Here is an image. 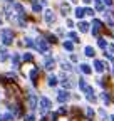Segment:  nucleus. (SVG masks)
I'll use <instances>...</instances> for the list:
<instances>
[{"label": "nucleus", "instance_id": "f257e3e1", "mask_svg": "<svg viewBox=\"0 0 114 121\" xmlns=\"http://www.w3.org/2000/svg\"><path fill=\"white\" fill-rule=\"evenodd\" d=\"M50 108H52V101L47 98V96H42V98H39V109H40V113L42 114H47L49 111H50Z\"/></svg>", "mask_w": 114, "mask_h": 121}, {"label": "nucleus", "instance_id": "f03ea898", "mask_svg": "<svg viewBox=\"0 0 114 121\" xmlns=\"http://www.w3.org/2000/svg\"><path fill=\"white\" fill-rule=\"evenodd\" d=\"M0 39H2L4 45H10L13 42V32H12V29H2L0 30Z\"/></svg>", "mask_w": 114, "mask_h": 121}, {"label": "nucleus", "instance_id": "7ed1b4c3", "mask_svg": "<svg viewBox=\"0 0 114 121\" xmlns=\"http://www.w3.org/2000/svg\"><path fill=\"white\" fill-rule=\"evenodd\" d=\"M47 49H49V44L45 39H42V37L35 39V51H39L42 54H47Z\"/></svg>", "mask_w": 114, "mask_h": 121}, {"label": "nucleus", "instance_id": "20e7f679", "mask_svg": "<svg viewBox=\"0 0 114 121\" xmlns=\"http://www.w3.org/2000/svg\"><path fill=\"white\" fill-rule=\"evenodd\" d=\"M70 101V93L65 89H59L57 91V103H61V104H65Z\"/></svg>", "mask_w": 114, "mask_h": 121}, {"label": "nucleus", "instance_id": "39448f33", "mask_svg": "<svg viewBox=\"0 0 114 121\" xmlns=\"http://www.w3.org/2000/svg\"><path fill=\"white\" fill-rule=\"evenodd\" d=\"M44 67L47 69V71H54L55 69V59L47 52V56L44 57Z\"/></svg>", "mask_w": 114, "mask_h": 121}, {"label": "nucleus", "instance_id": "423d86ee", "mask_svg": "<svg viewBox=\"0 0 114 121\" xmlns=\"http://www.w3.org/2000/svg\"><path fill=\"white\" fill-rule=\"evenodd\" d=\"M55 19H57V15L52 12V10H45L44 12V22L47 24V25H52V24H55Z\"/></svg>", "mask_w": 114, "mask_h": 121}, {"label": "nucleus", "instance_id": "0eeeda50", "mask_svg": "<svg viewBox=\"0 0 114 121\" xmlns=\"http://www.w3.org/2000/svg\"><path fill=\"white\" fill-rule=\"evenodd\" d=\"M84 96H86V99H87L89 103H96V101H97V96H96V91H94V89H92L91 86H89L87 89L84 91Z\"/></svg>", "mask_w": 114, "mask_h": 121}, {"label": "nucleus", "instance_id": "6e6552de", "mask_svg": "<svg viewBox=\"0 0 114 121\" xmlns=\"http://www.w3.org/2000/svg\"><path fill=\"white\" fill-rule=\"evenodd\" d=\"M28 108H30V111H34V109H37L39 108V98L32 93V94H28Z\"/></svg>", "mask_w": 114, "mask_h": 121}, {"label": "nucleus", "instance_id": "1a4fd4ad", "mask_svg": "<svg viewBox=\"0 0 114 121\" xmlns=\"http://www.w3.org/2000/svg\"><path fill=\"white\" fill-rule=\"evenodd\" d=\"M61 86H62V89L70 91V89L76 86V81H72L70 78H64V79H61Z\"/></svg>", "mask_w": 114, "mask_h": 121}, {"label": "nucleus", "instance_id": "9d476101", "mask_svg": "<svg viewBox=\"0 0 114 121\" xmlns=\"http://www.w3.org/2000/svg\"><path fill=\"white\" fill-rule=\"evenodd\" d=\"M106 67H107V64L104 62V60H99V59H96V60H94V71H96V72L102 74V72L106 71Z\"/></svg>", "mask_w": 114, "mask_h": 121}, {"label": "nucleus", "instance_id": "9b49d317", "mask_svg": "<svg viewBox=\"0 0 114 121\" xmlns=\"http://www.w3.org/2000/svg\"><path fill=\"white\" fill-rule=\"evenodd\" d=\"M91 27H92V35H97V32L102 29V20L94 19V20H92V24H91Z\"/></svg>", "mask_w": 114, "mask_h": 121}, {"label": "nucleus", "instance_id": "f8f14e48", "mask_svg": "<svg viewBox=\"0 0 114 121\" xmlns=\"http://www.w3.org/2000/svg\"><path fill=\"white\" fill-rule=\"evenodd\" d=\"M12 9L17 12V17H25V10H24V5H22V4L15 2V4L12 5Z\"/></svg>", "mask_w": 114, "mask_h": 121}, {"label": "nucleus", "instance_id": "ddd939ff", "mask_svg": "<svg viewBox=\"0 0 114 121\" xmlns=\"http://www.w3.org/2000/svg\"><path fill=\"white\" fill-rule=\"evenodd\" d=\"M59 10H61V15L67 17V15L70 13V5H69L67 2H64V4H61V5H59Z\"/></svg>", "mask_w": 114, "mask_h": 121}, {"label": "nucleus", "instance_id": "4468645a", "mask_svg": "<svg viewBox=\"0 0 114 121\" xmlns=\"http://www.w3.org/2000/svg\"><path fill=\"white\" fill-rule=\"evenodd\" d=\"M61 81H59V78L57 76H54V74H49V78H47V84L50 86V87H55L57 84H59Z\"/></svg>", "mask_w": 114, "mask_h": 121}, {"label": "nucleus", "instance_id": "2eb2a0df", "mask_svg": "<svg viewBox=\"0 0 114 121\" xmlns=\"http://www.w3.org/2000/svg\"><path fill=\"white\" fill-rule=\"evenodd\" d=\"M84 114H86V118H87L89 121H92V119H94V116H96V113H94V109L91 108V106H86Z\"/></svg>", "mask_w": 114, "mask_h": 121}, {"label": "nucleus", "instance_id": "dca6fc26", "mask_svg": "<svg viewBox=\"0 0 114 121\" xmlns=\"http://www.w3.org/2000/svg\"><path fill=\"white\" fill-rule=\"evenodd\" d=\"M77 27H79V32H82V34H84V32H89V27H91V24L82 20V22H79V25H77Z\"/></svg>", "mask_w": 114, "mask_h": 121}, {"label": "nucleus", "instance_id": "f3484780", "mask_svg": "<svg viewBox=\"0 0 114 121\" xmlns=\"http://www.w3.org/2000/svg\"><path fill=\"white\" fill-rule=\"evenodd\" d=\"M84 56H86V57H94V56H96L94 47H91V45H86V47H84Z\"/></svg>", "mask_w": 114, "mask_h": 121}, {"label": "nucleus", "instance_id": "a211bd4d", "mask_svg": "<svg viewBox=\"0 0 114 121\" xmlns=\"http://www.w3.org/2000/svg\"><path fill=\"white\" fill-rule=\"evenodd\" d=\"M8 60V51L5 47H0V62H5Z\"/></svg>", "mask_w": 114, "mask_h": 121}, {"label": "nucleus", "instance_id": "6ab92c4d", "mask_svg": "<svg viewBox=\"0 0 114 121\" xmlns=\"http://www.w3.org/2000/svg\"><path fill=\"white\" fill-rule=\"evenodd\" d=\"M67 37H69L70 40H72L74 44H77V42H81V39H79V34H77V32H74V30H70V32L67 34Z\"/></svg>", "mask_w": 114, "mask_h": 121}, {"label": "nucleus", "instance_id": "aec40b11", "mask_svg": "<svg viewBox=\"0 0 114 121\" xmlns=\"http://www.w3.org/2000/svg\"><path fill=\"white\" fill-rule=\"evenodd\" d=\"M61 69L64 72H70V71H74V66L70 64V62H61Z\"/></svg>", "mask_w": 114, "mask_h": 121}, {"label": "nucleus", "instance_id": "412c9836", "mask_svg": "<svg viewBox=\"0 0 114 121\" xmlns=\"http://www.w3.org/2000/svg\"><path fill=\"white\" fill-rule=\"evenodd\" d=\"M79 67H81V72H82V74H86V76H89V74L92 72V69H91V66H89V64H81Z\"/></svg>", "mask_w": 114, "mask_h": 121}, {"label": "nucleus", "instance_id": "4be33fe9", "mask_svg": "<svg viewBox=\"0 0 114 121\" xmlns=\"http://www.w3.org/2000/svg\"><path fill=\"white\" fill-rule=\"evenodd\" d=\"M62 45H64V49L69 51V52H72V51H74V42H72V40H64Z\"/></svg>", "mask_w": 114, "mask_h": 121}, {"label": "nucleus", "instance_id": "5701e85b", "mask_svg": "<svg viewBox=\"0 0 114 121\" xmlns=\"http://www.w3.org/2000/svg\"><path fill=\"white\" fill-rule=\"evenodd\" d=\"M77 84H79V87H81V91H82V93H84V91H86V89H87V87H89V84H87V81H86L84 78H81V79L77 81Z\"/></svg>", "mask_w": 114, "mask_h": 121}, {"label": "nucleus", "instance_id": "b1692460", "mask_svg": "<svg viewBox=\"0 0 114 121\" xmlns=\"http://www.w3.org/2000/svg\"><path fill=\"white\" fill-rule=\"evenodd\" d=\"M74 15H76V19H84L86 12H84V9H82V7H77V9L74 10Z\"/></svg>", "mask_w": 114, "mask_h": 121}, {"label": "nucleus", "instance_id": "393cba45", "mask_svg": "<svg viewBox=\"0 0 114 121\" xmlns=\"http://www.w3.org/2000/svg\"><path fill=\"white\" fill-rule=\"evenodd\" d=\"M97 45H99L101 49H107L109 44H107V40H106L104 37H99V39H97Z\"/></svg>", "mask_w": 114, "mask_h": 121}, {"label": "nucleus", "instance_id": "a878e982", "mask_svg": "<svg viewBox=\"0 0 114 121\" xmlns=\"http://www.w3.org/2000/svg\"><path fill=\"white\" fill-rule=\"evenodd\" d=\"M99 96H101V99H102V103H104V104H111V98H109V93H106V91H104V93H101Z\"/></svg>", "mask_w": 114, "mask_h": 121}, {"label": "nucleus", "instance_id": "bb28decb", "mask_svg": "<svg viewBox=\"0 0 114 121\" xmlns=\"http://www.w3.org/2000/svg\"><path fill=\"white\" fill-rule=\"evenodd\" d=\"M12 64H13V67H19V64H20V54H13L12 56Z\"/></svg>", "mask_w": 114, "mask_h": 121}, {"label": "nucleus", "instance_id": "cd10ccee", "mask_svg": "<svg viewBox=\"0 0 114 121\" xmlns=\"http://www.w3.org/2000/svg\"><path fill=\"white\" fill-rule=\"evenodd\" d=\"M94 5H96V10H104V2L102 0H94Z\"/></svg>", "mask_w": 114, "mask_h": 121}, {"label": "nucleus", "instance_id": "c85d7f7f", "mask_svg": "<svg viewBox=\"0 0 114 121\" xmlns=\"http://www.w3.org/2000/svg\"><path fill=\"white\" fill-rule=\"evenodd\" d=\"M37 74H39V67H34V69L30 71V81H32V82H35V79H37Z\"/></svg>", "mask_w": 114, "mask_h": 121}, {"label": "nucleus", "instance_id": "c756f323", "mask_svg": "<svg viewBox=\"0 0 114 121\" xmlns=\"http://www.w3.org/2000/svg\"><path fill=\"white\" fill-rule=\"evenodd\" d=\"M84 12H86V15H87V17H94V15H96V10H94V9H91V7L84 9Z\"/></svg>", "mask_w": 114, "mask_h": 121}, {"label": "nucleus", "instance_id": "7c9ffc66", "mask_svg": "<svg viewBox=\"0 0 114 121\" xmlns=\"http://www.w3.org/2000/svg\"><path fill=\"white\" fill-rule=\"evenodd\" d=\"M4 121H15V114L5 113V114H4Z\"/></svg>", "mask_w": 114, "mask_h": 121}, {"label": "nucleus", "instance_id": "2f4dec72", "mask_svg": "<svg viewBox=\"0 0 114 121\" xmlns=\"http://www.w3.org/2000/svg\"><path fill=\"white\" fill-rule=\"evenodd\" d=\"M22 59H24V60H25V62H30V60H32V59H34V56H32V54H30V52H25V54H24V56H22Z\"/></svg>", "mask_w": 114, "mask_h": 121}, {"label": "nucleus", "instance_id": "473e14b6", "mask_svg": "<svg viewBox=\"0 0 114 121\" xmlns=\"http://www.w3.org/2000/svg\"><path fill=\"white\" fill-rule=\"evenodd\" d=\"M32 10L39 13V12H42V5H40V4H37V2H34V4H32Z\"/></svg>", "mask_w": 114, "mask_h": 121}, {"label": "nucleus", "instance_id": "72a5a7b5", "mask_svg": "<svg viewBox=\"0 0 114 121\" xmlns=\"http://www.w3.org/2000/svg\"><path fill=\"white\" fill-rule=\"evenodd\" d=\"M65 113H67V106H64V104H62L61 108L57 109V114H65Z\"/></svg>", "mask_w": 114, "mask_h": 121}, {"label": "nucleus", "instance_id": "f704fd0d", "mask_svg": "<svg viewBox=\"0 0 114 121\" xmlns=\"http://www.w3.org/2000/svg\"><path fill=\"white\" fill-rule=\"evenodd\" d=\"M69 60H70V62H77L79 59H77V56H74L72 52H70V56H69Z\"/></svg>", "mask_w": 114, "mask_h": 121}, {"label": "nucleus", "instance_id": "c9c22d12", "mask_svg": "<svg viewBox=\"0 0 114 121\" xmlns=\"http://www.w3.org/2000/svg\"><path fill=\"white\" fill-rule=\"evenodd\" d=\"M99 116H101L102 119H107V114H106V111H104V109H99Z\"/></svg>", "mask_w": 114, "mask_h": 121}, {"label": "nucleus", "instance_id": "e433bc0d", "mask_svg": "<svg viewBox=\"0 0 114 121\" xmlns=\"http://www.w3.org/2000/svg\"><path fill=\"white\" fill-rule=\"evenodd\" d=\"M25 121H35V116L34 114H27L25 116Z\"/></svg>", "mask_w": 114, "mask_h": 121}, {"label": "nucleus", "instance_id": "4c0bfd02", "mask_svg": "<svg viewBox=\"0 0 114 121\" xmlns=\"http://www.w3.org/2000/svg\"><path fill=\"white\" fill-rule=\"evenodd\" d=\"M107 51H109V54H111V56L114 54V44H109V45H107Z\"/></svg>", "mask_w": 114, "mask_h": 121}, {"label": "nucleus", "instance_id": "58836bf2", "mask_svg": "<svg viewBox=\"0 0 114 121\" xmlns=\"http://www.w3.org/2000/svg\"><path fill=\"white\" fill-rule=\"evenodd\" d=\"M65 24H67V27H69V29H74V22L70 20V19H67V22H65Z\"/></svg>", "mask_w": 114, "mask_h": 121}, {"label": "nucleus", "instance_id": "ea45409f", "mask_svg": "<svg viewBox=\"0 0 114 121\" xmlns=\"http://www.w3.org/2000/svg\"><path fill=\"white\" fill-rule=\"evenodd\" d=\"M47 4H49L47 0H40V5H42V7H47Z\"/></svg>", "mask_w": 114, "mask_h": 121}, {"label": "nucleus", "instance_id": "a19ab883", "mask_svg": "<svg viewBox=\"0 0 114 121\" xmlns=\"http://www.w3.org/2000/svg\"><path fill=\"white\" fill-rule=\"evenodd\" d=\"M104 4L106 5H112V0H104Z\"/></svg>", "mask_w": 114, "mask_h": 121}, {"label": "nucleus", "instance_id": "79ce46f5", "mask_svg": "<svg viewBox=\"0 0 114 121\" xmlns=\"http://www.w3.org/2000/svg\"><path fill=\"white\" fill-rule=\"evenodd\" d=\"M82 2H84V4H86V5H89V4H91V2H92V0H82Z\"/></svg>", "mask_w": 114, "mask_h": 121}, {"label": "nucleus", "instance_id": "37998d69", "mask_svg": "<svg viewBox=\"0 0 114 121\" xmlns=\"http://www.w3.org/2000/svg\"><path fill=\"white\" fill-rule=\"evenodd\" d=\"M111 66H112V71H114V57L111 59Z\"/></svg>", "mask_w": 114, "mask_h": 121}, {"label": "nucleus", "instance_id": "c03bdc74", "mask_svg": "<svg viewBox=\"0 0 114 121\" xmlns=\"http://www.w3.org/2000/svg\"><path fill=\"white\" fill-rule=\"evenodd\" d=\"M109 119H111V121H114V114H111V118H109Z\"/></svg>", "mask_w": 114, "mask_h": 121}, {"label": "nucleus", "instance_id": "a18cd8bd", "mask_svg": "<svg viewBox=\"0 0 114 121\" xmlns=\"http://www.w3.org/2000/svg\"><path fill=\"white\" fill-rule=\"evenodd\" d=\"M0 121H4V116H0Z\"/></svg>", "mask_w": 114, "mask_h": 121}, {"label": "nucleus", "instance_id": "49530a36", "mask_svg": "<svg viewBox=\"0 0 114 121\" xmlns=\"http://www.w3.org/2000/svg\"><path fill=\"white\" fill-rule=\"evenodd\" d=\"M70 2H72V4H74V2H77V0H70Z\"/></svg>", "mask_w": 114, "mask_h": 121}, {"label": "nucleus", "instance_id": "de8ad7c7", "mask_svg": "<svg viewBox=\"0 0 114 121\" xmlns=\"http://www.w3.org/2000/svg\"><path fill=\"white\" fill-rule=\"evenodd\" d=\"M7 2H12V0H7Z\"/></svg>", "mask_w": 114, "mask_h": 121}]
</instances>
